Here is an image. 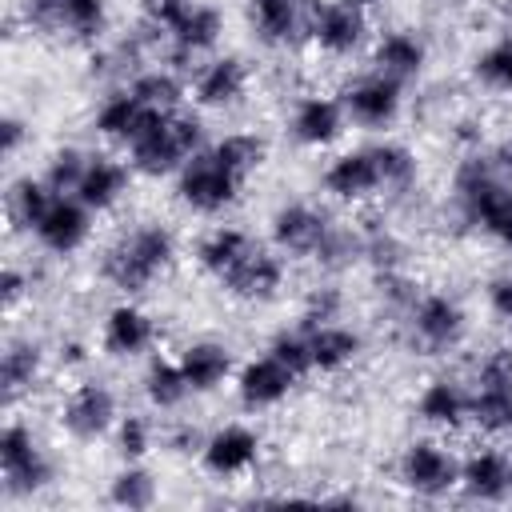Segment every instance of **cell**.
<instances>
[{"label": "cell", "instance_id": "cell-1", "mask_svg": "<svg viewBox=\"0 0 512 512\" xmlns=\"http://www.w3.org/2000/svg\"><path fill=\"white\" fill-rule=\"evenodd\" d=\"M452 216L456 224L488 236L496 248L512 252V180L496 172L488 152L472 148L452 168Z\"/></svg>", "mask_w": 512, "mask_h": 512}, {"label": "cell", "instance_id": "cell-2", "mask_svg": "<svg viewBox=\"0 0 512 512\" xmlns=\"http://www.w3.org/2000/svg\"><path fill=\"white\" fill-rule=\"evenodd\" d=\"M172 264H176V236L160 220H140L124 228L100 252V276L124 296L148 292Z\"/></svg>", "mask_w": 512, "mask_h": 512}, {"label": "cell", "instance_id": "cell-3", "mask_svg": "<svg viewBox=\"0 0 512 512\" xmlns=\"http://www.w3.org/2000/svg\"><path fill=\"white\" fill-rule=\"evenodd\" d=\"M200 148H208V124L200 112H168V116H156L124 152H128V164L136 176H148V180H164V176H176L184 168L188 156H196Z\"/></svg>", "mask_w": 512, "mask_h": 512}, {"label": "cell", "instance_id": "cell-4", "mask_svg": "<svg viewBox=\"0 0 512 512\" xmlns=\"http://www.w3.org/2000/svg\"><path fill=\"white\" fill-rule=\"evenodd\" d=\"M0 480H4V496H12V500L40 496L56 480V460L40 444V436L32 432L28 420L12 416L0 432Z\"/></svg>", "mask_w": 512, "mask_h": 512}, {"label": "cell", "instance_id": "cell-5", "mask_svg": "<svg viewBox=\"0 0 512 512\" xmlns=\"http://www.w3.org/2000/svg\"><path fill=\"white\" fill-rule=\"evenodd\" d=\"M400 324H404L412 348H420L424 356H444V352L464 344L468 308L460 304V296H452L444 288H432V292L416 296V304L408 308V316Z\"/></svg>", "mask_w": 512, "mask_h": 512}, {"label": "cell", "instance_id": "cell-6", "mask_svg": "<svg viewBox=\"0 0 512 512\" xmlns=\"http://www.w3.org/2000/svg\"><path fill=\"white\" fill-rule=\"evenodd\" d=\"M172 192L176 200L196 212V216H224L240 192H244V180L236 172H228L208 148H200L196 156L184 160V168L172 176Z\"/></svg>", "mask_w": 512, "mask_h": 512}, {"label": "cell", "instance_id": "cell-7", "mask_svg": "<svg viewBox=\"0 0 512 512\" xmlns=\"http://www.w3.org/2000/svg\"><path fill=\"white\" fill-rule=\"evenodd\" d=\"M396 480L420 500H444L460 488V456L432 436H416L396 456Z\"/></svg>", "mask_w": 512, "mask_h": 512}, {"label": "cell", "instance_id": "cell-8", "mask_svg": "<svg viewBox=\"0 0 512 512\" xmlns=\"http://www.w3.org/2000/svg\"><path fill=\"white\" fill-rule=\"evenodd\" d=\"M336 96L344 104L348 124L364 128V132H384L404 116V84L376 72V68L352 76Z\"/></svg>", "mask_w": 512, "mask_h": 512}, {"label": "cell", "instance_id": "cell-9", "mask_svg": "<svg viewBox=\"0 0 512 512\" xmlns=\"http://www.w3.org/2000/svg\"><path fill=\"white\" fill-rule=\"evenodd\" d=\"M56 420H60L64 436H72L80 444H96V440L112 436V428L120 420V396L108 380H80L60 400Z\"/></svg>", "mask_w": 512, "mask_h": 512}, {"label": "cell", "instance_id": "cell-10", "mask_svg": "<svg viewBox=\"0 0 512 512\" xmlns=\"http://www.w3.org/2000/svg\"><path fill=\"white\" fill-rule=\"evenodd\" d=\"M372 28H368V12L348 4V0H312L308 4V40L332 56V60H348L368 44Z\"/></svg>", "mask_w": 512, "mask_h": 512}, {"label": "cell", "instance_id": "cell-11", "mask_svg": "<svg viewBox=\"0 0 512 512\" xmlns=\"http://www.w3.org/2000/svg\"><path fill=\"white\" fill-rule=\"evenodd\" d=\"M220 36H224V12L216 4H208V0H196L176 20V28L168 32L160 60L168 68H176V72H196V64L216 52Z\"/></svg>", "mask_w": 512, "mask_h": 512}, {"label": "cell", "instance_id": "cell-12", "mask_svg": "<svg viewBox=\"0 0 512 512\" xmlns=\"http://www.w3.org/2000/svg\"><path fill=\"white\" fill-rule=\"evenodd\" d=\"M92 220H96V212H92L80 196L56 192L52 204H48V212L36 220V228H32L28 236H32L36 248L48 252V256H76V252L92 240V228H96Z\"/></svg>", "mask_w": 512, "mask_h": 512}, {"label": "cell", "instance_id": "cell-13", "mask_svg": "<svg viewBox=\"0 0 512 512\" xmlns=\"http://www.w3.org/2000/svg\"><path fill=\"white\" fill-rule=\"evenodd\" d=\"M260 448H264V440H260V432L252 424L228 420V424H220V428H212L204 436L196 460H200V468L208 476L236 480V476H244V472H252L260 464Z\"/></svg>", "mask_w": 512, "mask_h": 512}, {"label": "cell", "instance_id": "cell-14", "mask_svg": "<svg viewBox=\"0 0 512 512\" xmlns=\"http://www.w3.org/2000/svg\"><path fill=\"white\" fill-rule=\"evenodd\" d=\"M336 220L320 208V204H308V200H284L272 208L268 216V244L284 256H304L312 260V252L320 248V240L328 236Z\"/></svg>", "mask_w": 512, "mask_h": 512}, {"label": "cell", "instance_id": "cell-15", "mask_svg": "<svg viewBox=\"0 0 512 512\" xmlns=\"http://www.w3.org/2000/svg\"><path fill=\"white\" fill-rule=\"evenodd\" d=\"M248 92V64L232 52H212L208 60L196 64L188 80V96L204 112H228L244 100Z\"/></svg>", "mask_w": 512, "mask_h": 512}, {"label": "cell", "instance_id": "cell-16", "mask_svg": "<svg viewBox=\"0 0 512 512\" xmlns=\"http://www.w3.org/2000/svg\"><path fill=\"white\" fill-rule=\"evenodd\" d=\"M288 280V264H284V252H276L272 244H252L244 252V260L220 280V288L232 296V300H244V304H268L280 296Z\"/></svg>", "mask_w": 512, "mask_h": 512}, {"label": "cell", "instance_id": "cell-17", "mask_svg": "<svg viewBox=\"0 0 512 512\" xmlns=\"http://www.w3.org/2000/svg\"><path fill=\"white\" fill-rule=\"evenodd\" d=\"M296 384H300V376H296L284 360H276L268 348H264L260 356L244 360V364L236 368V376H232L236 400H240V408H248V412H268V408L284 404Z\"/></svg>", "mask_w": 512, "mask_h": 512}, {"label": "cell", "instance_id": "cell-18", "mask_svg": "<svg viewBox=\"0 0 512 512\" xmlns=\"http://www.w3.org/2000/svg\"><path fill=\"white\" fill-rule=\"evenodd\" d=\"M344 128H348V116H344L340 96L304 92L288 108V136L300 148H328L344 136Z\"/></svg>", "mask_w": 512, "mask_h": 512}, {"label": "cell", "instance_id": "cell-19", "mask_svg": "<svg viewBox=\"0 0 512 512\" xmlns=\"http://www.w3.org/2000/svg\"><path fill=\"white\" fill-rule=\"evenodd\" d=\"M156 344V320L132 300H116L100 320V348L112 360H140Z\"/></svg>", "mask_w": 512, "mask_h": 512}, {"label": "cell", "instance_id": "cell-20", "mask_svg": "<svg viewBox=\"0 0 512 512\" xmlns=\"http://www.w3.org/2000/svg\"><path fill=\"white\" fill-rule=\"evenodd\" d=\"M156 116H164V112H152L128 84H116V88H108V92L96 100L92 132H96L100 140L116 144V148H128V144H132Z\"/></svg>", "mask_w": 512, "mask_h": 512}, {"label": "cell", "instance_id": "cell-21", "mask_svg": "<svg viewBox=\"0 0 512 512\" xmlns=\"http://www.w3.org/2000/svg\"><path fill=\"white\" fill-rule=\"evenodd\" d=\"M416 420L432 432H460L472 424V384L456 376H432L416 392Z\"/></svg>", "mask_w": 512, "mask_h": 512}, {"label": "cell", "instance_id": "cell-22", "mask_svg": "<svg viewBox=\"0 0 512 512\" xmlns=\"http://www.w3.org/2000/svg\"><path fill=\"white\" fill-rule=\"evenodd\" d=\"M460 492L476 504H500L512 496V456L492 444H476L460 456Z\"/></svg>", "mask_w": 512, "mask_h": 512}, {"label": "cell", "instance_id": "cell-23", "mask_svg": "<svg viewBox=\"0 0 512 512\" xmlns=\"http://www.w3.org/2000/svg\"><path fill=\"white\" fill-rule=\"evenodd\" d=\"M368 68H376L400 84H412L428 68V40L412 28H384V32H376V40L368 48Z\"/></svg>", "mask_w": 512, "mask_h": 512}, {"label": "cell", "instance_id": "cell-24", "mask_svg": "<svg viewBox=\"0 0 512 512\" xmlns=\"http://www.w3.org/2000/svg\"><path fill=\"white\" fill-rule=\"evenodd\" d=\"M320 188L340 200V204H360L368 196L380 192V172H376V160H372V148H348V152H336L324 172H320Z\"/></svg>", "mask_w": 512, "mask_h": 512}, {"label": "cell", "instance_id": "cell-25", "mask_svg": "<svg viewBox=\"0 0 512 512\" xmlns=\"http://www.w3.org/2000/svg\"><path fill=\"white\" fill-rule=\"evenodd\" d=\"M308 4L312 0H248L252 36L264 48H296L308 40Z\"/></svg>", "mask_w": 512, "mask_h": 512}, {"label": "cell", "instance_id": "cell-26", "mask_svg": "<svg viewBox=\"0 0 512 512\" xmlns=\"http://www.w3.org/2000/svg\"><path fill=\"white\" fill-rule=\"evenodd\" d=\"M44 368H48V352L36 336H8L4 340V352H0V392H4V404H20L24 396H32L44 380Z\"/></svg>", "mask_w": 512, "mask_h": 512}, {"label": "cell", "instance_id": "cell-27", "mask_svg": "<svg viewBox=\"0 0 512 512\" xmlns=\"http://www.w3.org/2000/svg\"><path fill=\"white\" fill-rule=\"evenodd\" d=\"M176 360H180V368H184V376H188V384H192V392L196 396H204V392H216V388H224L232 376H236V352L224 344V340H188L180 352H176Z\"/></svg>", "mask_w": 512, "mask_h": 512}, {"label": "cell", "instance_id": "cell-28", "mask_svg": "<svg viewBox=\"0 0 512 512\" xmlns=\"http://www.w3.org/2000/svg\"><path fill=\"white\" fill-rule=\"evenodd\" d=\"M128 184H132V164H124L112 152H92L88 156V168L80 176V188L72 196H80L100 216V212H112L128 196Z\"/></svg>", "mask_w": 512, "mask_h": 512}, {"label": "cell", "instance_id": "cell-29", "mask_svg": "<svg viewBox=\"0 0 512 512\" xmlns=\"http://www.w3.org/2000/svg\"><path fill=\"white\" fill-rule=\"evenodd\" d=\"M140 396L148 400L152 412H180L184 400L196 396V392H192V384H188V376H184L176 356L172 360L168 356H148V364L140 372Z\"/></svg>", "mask_w": 512, "mask_h": 512}, {"label": "cell", "instance_id": "cell-30", "mask_svg": "<svg viewBox=\"0 0 512 512\" xmlns=\"http://www.w3.org/2000/svg\"><path fill=\"white\" fill-rule=\"evenodd\" d=\"M252 244H256V240H252L244 228H236V224H216V228H208V232L196 240V268L220 284V280L244 260V252H248Z\"/></svg>", "mask_w": 512, "mask_h": 512}, {"label": "cell", "instance_id": "cell-31", "mask_svg": "<svg viewBox=\"0 0 512 512\" xmlns=\"http://www.w3.org/2000/svg\"><path fill=\"white\" fill-rule=\"evenodd\" d=\"M308 344H312V368L316 372H344L364 352V336L344 320L308 328Z\"/></svg>", "mask_w": 512, "mask_h": 512}, {"label": "cell", "instance_id": "cell-32", "mask_svg": "<svg viewBox=\"0 0 512 512\" xmlns=\"http://www.w3.org/2000/svg\"><path fill=\"white\" fill-rule=\"evenodd\" d=\"M128 88L152 108V112H180L184 108V100H188V80H184V72H176V68H168L164 60H152L148 68H140L132 80H128Z\"/></svg>", "mask_w": 512, "mask_h": 512}, {"label": "cell", "instance_id": "cell-33", "mask_svg": "<svg viewBox=\"0 0 512 512\" xmlns=\"http://www.w3.org/2000/svg\"><path fill=\"white\" fill-rule=\"evenodd\" d=\"M376 172H380V192L384 196H408L420 180V160L404 140H376L368 144Z\"/></svg>", "mask_w": 512, "mask_h": 512}, {"label": "cell", "instance_id": "cell-34", "mask_svg": "<svg viewBox=\"0 0 512 512\" xmlns=\"http://www.w3.org/2000/svg\"><path fill=\"white\" fill-rule=\"evenodd\" d=\"M52 196H56V192L48 188V180H44V176H32V172L16 176V180L8 184V192H4L8 224H12L16 232H32V228H36V220L48 212Z\"/></svg>", "mask_w": 512, "mask_h": 512}, {"label": "cell", "instance_id": "cell-35", "mask_svg": "<svg viewBox=\"0 0 512 512\" xmlns=\"http://www.w3.org/2000/svg\"><path fill=\"white\" fill-rule=\"evenodd\" d=\"M208 152H212L228 172H236L240 180H248V176L264 164L268 144H264V136H256V132H248V128H232V132H220L216 140H208Z\"/></svg>", "mask_w": 512, "mask_h": 512}, {"label": "cell", "instance_id": "cell-36", "mask_svg": "<svg viewBox=\"0 0 512 512\" xmlns=\"http://www.w3.org/2000/svg\"><path fill=\"white\" fill-rule=\"evenodd\" d=\"M156 496H160V484L140 460H124L108 480V504L124 512H144L156 504Z\"/></svg>", "mask_w": 512, "mask_h": 512}, {"label": "cell", "instance_id": "cell-37", "mask_svg": "<svg viewBox=\"0 0 512 512\" xmlns=\"http://www.w3.org/2000/svg\"><path fill=\"white\" fill-rule=\"evenodd\" d=\"M360 240H364V264L372 272L408 268V256L412 252H408V240L396 228H388L380 220H368V224H360Z\"/></svg>", "mask_w": 512, "mask_h": 512}, {"label": "cell", "instance_id": "cell-38", "mask_svg": "<svg viewBox=\"0 0 512 512\" xmlns=\"http://www.w3.org/2000/svg\"><path fill=\"white\" fill-rule=\"evenodd\" d=\"M108 32V0H60V36L100 44Z\"/></svg>", "mask_w": 512, "mask_h": 512}, {"label": "cell", "instance_id": "cell-39", "mask_svg": "<svg viewBox=\"0 0 512 512\" xmlns=\"http://www.w3.org/2000/svg\"><path fill=\"white\" fill-rule=\"evenodd\" d=\"M364 260V240H360V228H348V224H332L328 236L320 240V248L312 252V264L320 272H344L352 264Z\"/></svg>", "mask_w": 512, "mask_h": 512}, {"label": "cell", "instance_id": "cell-40", "mask_svg": "<svg viewBox=\"0 0 512 512\" xmlns=\"http://www.w3.org/2000/svg\"><path fill=\"white\" fill-rule=\"evenodd\" d=\"M472 424L484 436H512V388H472Z\"/></svg>", "mask_w": 512, "mask_h": 512}, {"label": "cell", "instance_id": "cell-41", "mask_svg": "<svg viewBox=\"0 0 512 512\" xmlns=\"http://www.w3.org/2000/svg\"><path fill=\"white\" fill-rule=\"evenodd\" d=\"M372 292H376V300H380V308L388 316L404 320L408 308L420 296V284L408 276V268H392V272H372Z\"/></svg>", "mask_w": 512, "mask_h": 512}, {"label": "cell", "instance_id": "cell-42", "mask_svg": "<svg viewBox=\"0 0 512 512\" xmlns=\"http://www.w3.org/2000/svg\"><path fill=\"white\" fill-rule=\"evenodd\" d=\"M88 148H80V144H60L56 152H48V160H44V180H48V188L52 192H76L80 188V176H84V168H88Z\"/></svg>", "mask_w": 512, "mask_h": 512}, {"label": "cell", "instance_id": "cell-43", "mask_svg": "<svg viewBox=\"0 0 512 512\" xmlns=\"http://www.w3.org/2000/svg\"><path fill=\"white\" fill-rule=\"evenodd\" d=\"M156 444V428L144 412H120L116 428H112V448L120 460H144Z\"/></svg>", "mask_w": 512, "mask_h": 512}, {"label": "cell", "instance_id": "cell-44", "mask_svg": "<svg viewBox=\"0 0 512 512\" xmlns=\"http://www.w3.org/2000/svg\"><path fill=\"white\" fill-rule=\"evenodd\" d=\"M472 72L480 84L512 92V40H492L488 48H480L472 60Z\"/></svg>", "mask_w": 512, "mask_h": 512}, {"label": "cell", "instance_id": "cell-45", "mask_svg": "<svg viewBox=\"0 0 512 512\" xmlns=\"http://www.w3.org/2000/svg\"><path fill=\"white\" fill-rule=\"evenodd\" d=\"M268 352H272L276 360H284V364H288V368H292L300 380H304L308 372H316V368H312V344H308V328H300V324L272 332Z\"/></svg>", "mask_w": 512, "mask_h": 512}, {"label": "cell", "instance_id": "cell-46", "mask_svg": "<svg viewBox=\"0 0 512 512\" xmlns=\"http://www.w3.org/2000/svg\"><path fill=\"white\" fill-rule=\"evenodd\" d=\"M344 316V292L340 284H316L308 288L304 304H300V328H316V324H332Z\"/></svg>", "mask_w": 512, "mask_h": 512}, {"label": "cell", "instance_id": "cell-47", "mask_svg": "<svg viewBox=\"0 0 512 512\" xmlns=\"http://www.w3.org/2000/svg\"><path fill=\"white\" fill-rule=\"evenodd\" d=\"M472 388H512V344H492L476 356Z\"/></svg>", "mask_w": 512, "mask_h": 512}, {"label": "cell", "instance_id": "cell-48", "mask_svg": "<svg viewBox=\"0 0 512 512\" xmlns=\"http://www.w3.org/2000/svg\"><path fill=\"white\" fill-rule=\"evenodd\" d=\"M192 4H196V0H140V24L152 28V32H160V36L168 40V32L176 28V20H180Z\"/></svg>", "mask_w": 512, "mask_h": 512}, {"label": "cell", "instance_id": "cell-49", "mask_svg": "<svg viewBox=\"0 0 512 512\" xmlns=\"http://www.w3.org/2000/svg\"><path fill=\"white\" fill-rule=\"evenodd\" d=\"M484 304H488V312H492L500 324L512 328V272H500V276H492V280L484 284Z\"/></svg>", "mask_w": 512, "mask_h": 512}, {"label": "cell", "instance_id": "cell-50", "mask_svg": "<svg viewBox=\"0 0 512 512\" xmlns=\"http://www.w3.org/2000/svg\"><path fill=\"white\" fill-rule=\"evenodd\" d=\"M204 436H208V432H200L196 424H188V420H176V424L164 432V448H168V452H176V456H200V444H204Z\"/></svg>", "mask_w": 512, "mask_h": 512}, {"label": "cell", "instance_id": "cell-51", "mask_svg": "<svg viewBox=\"0 0 512 512\" xmlns=\"http://www.w3.org/2000/svg\"><path fill=\"white\" fill-rule=\"evenodd\" d=\"M28 288H32V276L20 264H4V272H0V300H4V308H16L28 296Z\"/></svg>", "mask_w": 512, "mask_h": 512}, {"label": "cell", "instance_id": "cell-52", "mask_svg": "<svg viewBox=\"0 0 512 512\" xmlns=\"http://www.w3.org/2000/svg\"><path fill=\"white\" fill-rule=\"evenodd\" d=\"M24 144H28V124L20 116H4L0 120V148H4V156L16 160L24 152Z\"/></svg>", "mask_w": 512, "mask_h": 512}, {"label": "cell", "instance_id": "cell-53", "mask_svg": "<svg viewBox=\"0 0 512 512\" xmlns=\"http://www.w3.org/2000/svg\"><path fill=\"white\" fill-rule=\"evenodd\" d=\"M56 360H60L64 368H76V364H84V360H88V348H84V340H76V336H64V340H60V348H56Z\"/></svg>", "mask_w": 512, "mask_h": 512}, {"label": "cell", "instance_id": "cell-54", "mask_svg": "<svg viewBox=\"0 0 512 512\" xmlns=\"http://www.w3.org/2000/svg\"><path fill=\"white\" fill-rule=\"evenodd\" d=\"M484 152H488V160L496 164V172L512 180V136H504V140H496V144H492V148H484Z\"/></svg>", "mask_w": 512, "mask_h": 512}, {"label": "cell", "instance_id": "cell-55", "mask_svg": "<svg viewBox=\"0 0 512 512\" xmlns=\"http://www.w3.org/2000/svg\"><path fill=\"white\" fill-rule=\"evenodd\" d=\"M348 4H356V8H364V12H368V8H376L380 0H348Z\"/></svg>", "mask_w": 512, "mask_h": 512}]
</instances>
